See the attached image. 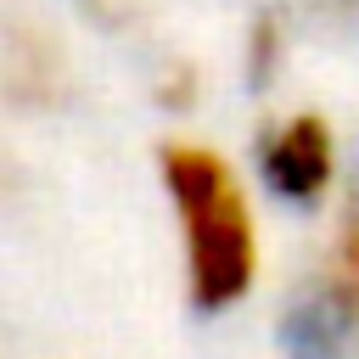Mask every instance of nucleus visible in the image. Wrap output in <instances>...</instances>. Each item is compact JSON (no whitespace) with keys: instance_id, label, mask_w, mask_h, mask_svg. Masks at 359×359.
Instances as JSON below:
<instances>
[{"instance_id":"2","label":"nucleus","mask_w":359,"mask_h":359,"mask_svg":"<svg viewBox=\"0 0 359 359\" xmlns=\"http://www.w3.org/2000/svg\"><path fill=\"white\" fill-rule=\"evenodd\" d=\"M337 168H342L337 129L314 107H292L258 135V180L269 196L292 208H320L337 191Z\"/></svg>"},{"instance_id":"1","label":"nucleus","mask_w":359,"mask_h":359,"mask_svg":"<svg viewBox=\"0 0 359 359\" xmlns=\"http://www.w3.org/2000/svg\"><path fill=\"white\" fill-rule=\"evenodd\" d=\"M163 196L180 236L185 297L202 314H224L252 297L264 275V230L241 168L208 140H168L157 157Z\"/></svg>"},{"instance_id":"4","label":"nucleus","mask_w":359,"mask_h":359,"mask_svg":"<svg viewBox=\"0 0 359 359\" xmlns=\"http://www.w3.org/2000/svg\"><path fill=\"white\" fill-rule=\"evenodd\" d=\"M331 258H337V264H348V269L359 275V202L348 208V219H342V230H337V247H331Z\"/></svg>"},{"instance_id":"3","label":"nucleus","mask_w":359,"mask_h":359,"mask_svg":"<svg viewBox=\"0 0 359 359\" xmlns=\"http://www.w3.org/2000/svg\"><path fill=\"white\" fill-rule=\"evenodd\" d=\"M292 348L303 359H353L359 353V275L348 264H325L303 303L292 309Z\"/></svg>"}]
</instances>
